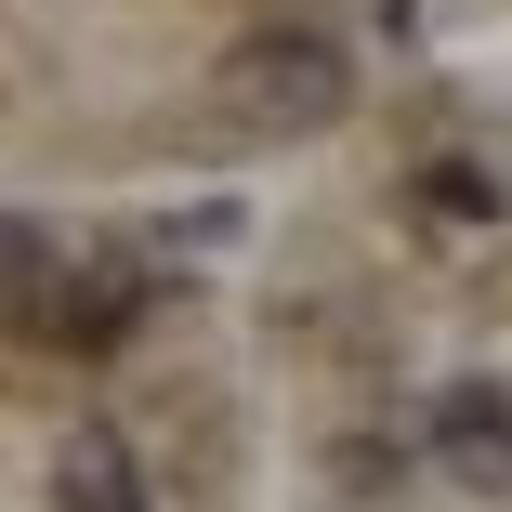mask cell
<instances>
[{
	"label": "cell",
	"instance_id": "cell-1",
	"mask_svg": "<svg viewBox=\"0 0 512 512\" xmlns=\"http://www.w3.org/2000/svg\"><path fill=\"white\" fill-rule=\"evenodd\" d=\"M211 106L237 132H329V119H355V53L329 27H250L211 66Z\"/></svg>",
	"mask_w": 512,
	"mask_h": 512
},
{
	"label": "cell",
	"instance_id": "cell-2",
	"mask_svg": "<svg viewBox=\"0 0 512 512\" xmlns=\"http://www.w3.org/2000/svg\"><path fill=\"white\" fill-rule=\"evenodd\" d=\"M434 460L460 486H512V381H447L434 394Z\"/></svg>",
	"mask_w": 512,
	"mask_h": 512
},
{
	"label": "cell",
	"instance_id": "cell-3",
	"mask_svg": "<svg viewBox=\"0 0 512 512\" xmlns=\"http://www.w3.org/2000/svg\"><path fill=\"white\" fill-rule=\"evenodd\" d=\"M132 316H145V276H132V263H66L53 329H40V342H66V355H119Z\"/></svg>",
	"mask_w": 512,
	"mask_h": 512
},
{
	"label": "cell",
	"instance_id": "cell-4",
	"mask_svg": "<svg viewBox=\"0 0 512 512\" xmlns=\"http://www.w3.org/2000/svg\"><path fill=\"white\" fill-rule=\"evenodd\" d=\"M53 289H66V237L0 211V342H40L53 329Z\"/></svg>",
	"mask_w": 512,
	"mask_h": 512
},
{
	"label": "cell",
	"instance_id": "cell-5",
	"mask_svg": "<svg viewBox=\"0 0 512 512\" xmlns=\"http://www.w3.org/2000/svg\"><path fill=\"white\" fill-rule=\"evenodd\" d=\"M53 512H145V473H132V447L106 421H79L53 447Z\"/></svg>",
	"mask_w": 512,
	"mask_h": 512
},
{
	"label": "cell",
	"instance_id": "cell-6",
	"mask_svg": "<svg viewBox=\"0 0 512 512\" xmlns=\"http://www.w3.org/2000/svg\"><path fill=\"white\" fill-rule=\"evenodd\" d=\"M407 197H421V224H447V237H473V224H499V184H486L473 158H434V171L407 184Z\"/></svg>",
	"mask_w": 512,
	"mask_h": 512
}]
</instances>
